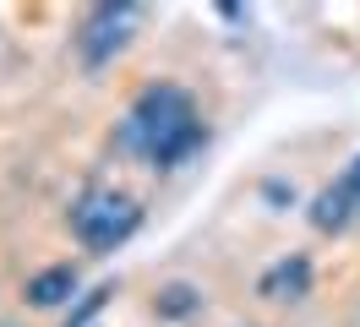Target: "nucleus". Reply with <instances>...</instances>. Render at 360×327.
I'll return each mask as SVG.
<instances>
[{
  "instance_id": "5",
  "label": "nucleus",
  "mask_w": 360,
  "mask_h": 327,
  "mask_svg": "<svg viewBox=\"0 0 360 327\" xmlns=\"http://www.w3.org/2000/svg\"><path fill=\"white\" fill-rule=\"evenodd\" d=\"M306 289H311V262L306 257H290V262H278V267L262 273V295L268 300H300Z\"/></svg>"
},
{
  "instance_id": "1",
  "label": "nucleus",
  "mask_w": 360,
  "mask_h": 327,
  "mask_svg": "<svg viewBox=\"0 0 360 327\" xmlns=\"http://www.w3.org/2000/svg\"><path fill=\"white\" fill-rule=\"evenodd\" d=\"M120 148L148 158V164H180V158H191L202 148V120H197V104L186 98V87H175V82L142 87L136 104L126 109Z\"/></svg>"
},
{
  "instance_id": "2",
  "label": "nucleus",
  "mask_w": 360,
  "mask_h": 327,
  "mask_svg": "<svg viewBox=\"0 0 360 327\" xmlns=\"http://www.w3.org/2000/svg\"><path fill=\"white\" fill-rule=\"evenodd\" d=\"M136 224H142V207L120 191H104V186L82 191V202L71 207V235L82 240L88 251H115L120 240L136 235Z\"/></svg>"
},
{
  "instance_id": "6",
  "label": "nucleus",
  "mask_w": 360,
  "mask_h": 327,
  "mask_svg": "<svg viewBox=\"0 0 360 327\" xmlns=\"http://www.w3.org/2000/svg\"><path fill=\"white\" fill-rule=\"evenodd\" d=\"M71 289H77V273H71V267H49V273H39V278L27 283V300L49 311V305L71 300Z\"/></svg>"
},
{
  "instance_id": "7",
  "label": "nucleus",
  "mask_w": 360,
  "mask_h": 327,
  "mask_svg": "<svg viewBox=\"0 0 360 327\" xmlns=\"http://www.w3.org/2000/svg\"><path fill=\"white\" fill-rule=\"evenodd\" d=\"M164 311H191V289H186V283H175V289H169V300H164Z\"/></svg>"
},
{
  "instance_id": "4",
  "label": "nucleus",
  "mask_w": 360,
  "mask_h": 327,
  "mask_svg": "<svg viewBox=\"0 0 360 327\" xmlns=\"http://www.w3.org/2000/svg\"><path fill=\"white\" fill-rule=\"evenodd\" d=\"M360 218V153L349 158V169L338 174L328 191L311 202V224L322 229V235H338V229H349Z\"/></svg>"
},
{
  "instance_id": "3",
  "label": "nucleus",
  "mask_w": 360,
  "mask_h": 327,
  "mask_svg": "<svg viewBox=\"0 0 360 327\" xmlns=\"http://www.w3.org/2000/svg\"><path fill=\"white\" fill-rule=\"evenodd\" d=\"M131 27H136V6H93L82 17V33H77V49L88 65H104L115 60L126 44H131Z\"/></svg>"
}]
</instances>
